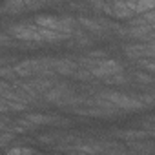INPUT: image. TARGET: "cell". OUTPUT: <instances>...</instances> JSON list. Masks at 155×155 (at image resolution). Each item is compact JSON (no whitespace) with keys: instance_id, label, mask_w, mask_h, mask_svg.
Masks as SVG:
<instances>
[{"instance_id":"cell-1","label":"cell","mask_w":155,"mask_h":155,"mask_svg":"<svg viewBox=\"0 0 155 155\" xmlns=\"http://www.w3.org/2000/svg\"><path fill=\"white\" fill-rule=\"evenodd\" d=\"M93 95L110 101L111 104H115L124 113H135V111H140V110H148L135 93H124V91H117V90H101Z\"/></svg>"},{"instance_id":"cell-2","label":"cell","mask_w":155,"mask_h":155,"mask_svg":"<svg viewBox=\"0 0 155 155\" xmlns=\"http://www.w3.org/2000/svg\"><path fill=\"white\" fill-rule=\"evenodd\" d=\"M115 38L122 42H151L155 40V28H151L150 24L126 22L120 26Z\"/></svg>"},{"instance_id":"cell-3","label":"cell","mask_w":155,"mask_h":155,"mask_svg":"<svg viewBox=\"0 0 155 155\" xmlns=\"http://www.w3.org/2000/svg\"><path fill=\"white\" fill-rule=\"evenodd\" d=\"M33 22L46 29L60 31V33H68V35H71L79 28L77 17H71V15H37L33 18Z\"/></svg>"},{"instance_id":"cell-4","label":"cell","mask_w":155,"mask_h":155,"mask_svg":"<svg viewBox=\"0 0 155 155\" xmlns=\"http://www.w3.org/2000/svg\"><path fill=\"white\" fill-rule=\"evenodd\" d=\"M120 53L124 58L135 62L140 58H155V40L151 42H122Z\"/></svg>"},{"instance_id":"cell-5","label":"cell","mask_w":155,"mask_h":155,"mask_svg":"<svg viewBox=\"0 0 155 155\" xmlns=\"http://www.w3.org/2000/svg\"><path fill=\"white\" fill-rule=\"evenodd\" d=\"M22 13H28V6H26V0H4L2 4V17H20Z\"/></svg>"},{"instance_id":"cell-6","label":"cell","mask_w":155,"mask_h":155,"mask_svg":"<svg viewBox=\"0 0 155 155\" xmlns=\"http://www.w3.org/2000/svg\"><path fill=\"white\" fill-rule=\"evenodd\" d=\"M113 137L115 139H120L124 142H133V140H144V139H150L153 137L151 131L148 130H119V131H113Z\"/></svg>"},{"instance_id":"cell-7","label":"cell","mask_w":155,"mask_h":155,"mask_svg":"<svg viewBox=\"0 0 155 155\" xmlns=\"http://www.w3.org/2000/svg\"><path fill=\"white\" fill-rule=\"evenodd\" d=\"M35 128H38V126H49V124H55V122H68V120H64V119H58V117H55V115H46V113H38V111H33V113H26L24 115Z\"/></svg>"},{"instance_id":"cell-8","label":"cell","mask_w":155,"mask_h":155,"mask_svg":"<svg viewBox=\"0 0 155 155\" xmlns=\"http://www.w3.org/2000/svg\"><path fill=\"white\" fill-rule=\"evenodd\" d=\"M133 64H135V68H140V69L155 75V58H140V60H135Z\"/></svg>"},{"instance_id":"cell-9","label":"cell","mask_w":155,"mask_h":155,"mask_svg":"<svg viewBox=\"0 0 155 155\" xmlns=\"http://www.w3.org/2000/svg\"><path fill=\"white\" fill-rule=\"evenodd\" d=\"M151 9H155V0H137V6H135L137 15H142Z\"/></svg>"},{"instance_id":"cell-10","label":"cell","mask_w":155,"mask_h":155,"mask_svg":"<svg viewBox=\"0 0 155 155\" xmlns=\"http://www.w3.org/2000/svg\"><path fill=\"white\" fill-rule=\"evenodd\" d=\"M124 2H126V4H130L131 8H135V6H137V0H124ZM135 13H137V11H135Z\"/></svg>"},{"instance_id":"cell-11","label":"cell","mask_w":155,"mask_h":155,"mask_svg":"<svg viewBox=\"0 0 155 155\" xmlns=\"http://www.w3.org/2000/svg\"><path fill=\"white\" fill-rule=\"evenodd\" d=\"M153 91H155V88H153Z\"/></svg>"}]
</instances>
